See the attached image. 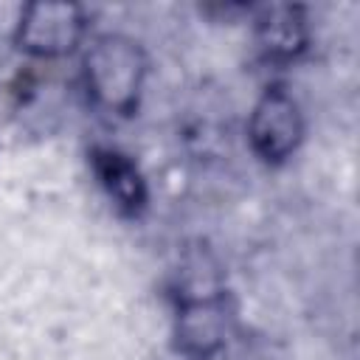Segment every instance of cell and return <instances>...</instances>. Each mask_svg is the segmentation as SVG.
Segmentation results:
<instances>
[{
  "instance_id": "cell-1",
  "label": "cell",
  "mask_w": 360,
  "mask_h": 360,
  "mask_svg": "<svg viewBox=\"0 0 360 360\" xmlns=\"http://www.w3.org/2000/svg\"><path fill=\"white\" fill-rule=\"evenodd\" d=\"M146 76V59L138 42L121 34L93 39L84 53V84L93 104L112 115H129Z\"/></svg>"
},
{
  "instance_id": "cell-5",
  "label": "cell",
  "mask_w": 360,
  "mask_h": 360,
  "mask_svg": "<svg viewBox=\"0 0 360 360\" xmlns=\"http://www.w3.org/2000/svg\"><path fill=\"white\" fill-rule=\"evenodd\" d=\"M90 163L101 188L124 214H138L146 205V183L127 155L115 149H93Z\"/></svg>"
},
{
  "instance_id": "cell-4",
  "label": "cell",
  "mask_w": 360,
  "mask_h": 360,
  "mask_svg": "<svg viewBox=\"0 0 360 360\" xmlns=\"http://www.w3.org/2000/svg\"><path fill=\"white\" fill-rule=\"evenodd\" d=\"M225 335V307L219 292H205L183 298L177 312V338L186 352L208 354L222 343Z\"/></svg>"
},
{
  "instance_id": "cell-6",
  "label": "cell",
  "mask_w": 360,
  "mask_h": 360,
  "mask_svg": "<svg viewBox=\"0 0 360 360\" xmlns=\"http://www.w3.org/2000/svg\"><path fill=\"white\" fill-rule=\"evenodd\" d=\"M256 37L270 59H292L307 45L304 11L298 6H267L256 17Z\"/></svg>"
},
{
  "instance_id": "cell-3",
  "label": "cell",
  "mask_w": 360,
  "mask_h": 360,
  "mask_svg": "<svg viewBox=\"0 0 360 360\" xmlns=\"http://www.w3.org/2000/svg\"><path fill=\"white\" fill-rule=\"evenodd\" d=\"M250 146L253 152L267 163L287 160L304 135V118L295 104V98L284 90H267L259 104L253 107L250 124H248Z\"/></svg>"
},
{
  "instance_id": "cell-2",
  "label": "cell",
  "mask_w": 360,
  "mask_h": 360,
  "mask_svg": "<svg viewBox=\"0 0 360 360\" xmlns=\"http://www.w3.org/2000/svg\"><path fill=\"white\" fill-rule=\"evenodd\" d=\"M84 37V14L73 3H28L20 14L17 45L31 56H65Z\"/></svg>"
}]
</instances>
